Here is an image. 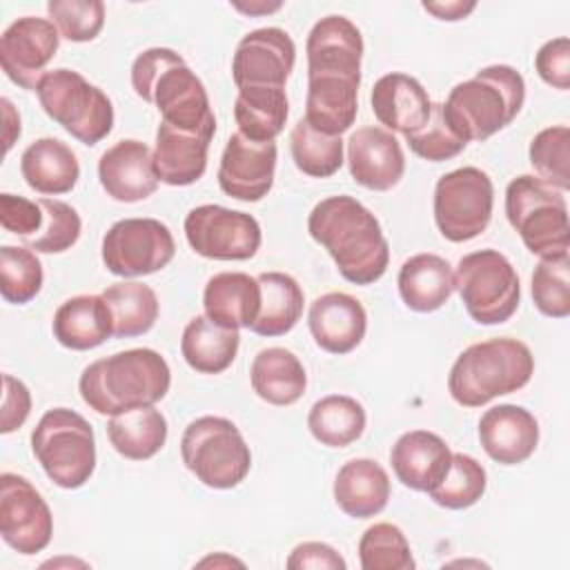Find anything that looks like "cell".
Masks as SVG:
<instances>
[{
    "instance_id": "obj_1",
    "label": "cell",
    "mask_w": 570,
    "mask_h": 570,
    "mask_svg": "<svg viewBox=\"0 0 570 570\" xmlns=\"http://www.w3.org/2000/svg\"><path fill=\"white\" fill-rule=\"evenodd\" d=\"M309 236L327 249L338 274L354 285L376 283L390 263L379 218L352 196H330L307 216Z\"/></svg>"
},
{
    "instance_id": "obj_2",
    "label": "cell",
    "mask_w": 570,
    "mask_h": 570,
    "mask_svg": "<svg viewBox=\"0 0 570 570\" xmlns=\"http://www.w3.org/2000/svg\"><path fill=\"white\" fill-rule=\"evenodd\" d=\"M131 87L160 111L163 122L187 134L214 138L216 118L207 89L174 49L151 47L138 53L131 65Z\"/></svg>"
},
{
    "instance_id": "obj_3",
    "label": "cell",
    "mask_w": 570,
    "mask_h": 570,
    "mask_svg": "<svg viewBox=\"0 0 570 570\" xmlns=\"http://www.w3.org/2000/svg\"><path fill=\"white\" fill-rule=\"evenodd\" d=\"M171 385L167 361L149 347H134L89 363L78 381L82 401L98 414L156 405Z\"/></svg>"
},
{
    "instance_id": "obj_4",
    "label": "cell",
    "mask_w": 570,
    "mask_h": 570,
    "mask_svg": "<svg viewBox=\"0 0 570 570\" xmlns=\"http://www.w3.org/2000/svg\"><path fill=\"white\" fill-rule=\"evenodd\" d=\"M525 102V80L510 65H490L454 85L443 105L452 131L465 140H485L508 127Z\"/></svg>"
},
{
    "instance_id": "obj_5",
    "label": "cell",
    "mask_w": 570,
    "mask_h": 570,
    "mask_svg": "<svg viewBox=\"0 0 570 570\" xmlns=\"http://www.w3.org/2000/svg\"><path fill=\"white\" fill-rule=\"evenodd\" d=\"M532 374L534 356L523 341L488 338L456 356L448 376V392L463 407H481L497 396L521 390Z\"/></svg>"
},
{
    "instance_id": "obj_6",
    "label": "cell",
    "mask_w": 570,
    "mask_h": 570,
    "mask_svg": "<svg viewBox=\"0 0 570 570\" xmlns=\"http://www.w3.org/2000/svg\"><path fill=\"white\" fill-rule=\"evenodd\" d=\"M31 452L45 474L65 490L82 488L96 470V436L91 423L69 410H47L31 432Z\"/></svg>"
},
{
    "instance_id": "obj_7",
    "label": "cell",
    "mask_w": 570,
    "mask_h": 570,
    "mask_svg": "<svg viewBox=\"0 0 570 570\" xmlns=\"http://www.w3.org/2000/svg\"><path fill=\"white\" fill-rule=\"evenodd\" d=\"M505 216L523 245L539 258L568 254V205L563 191L539 176L521 174L505 187Z\"/></svg>"
},
{
    "instance_id": "obj_8",
    "label": "cell",
    "mask_w": 570,
    "mask_h": 570,
    "mask_svg": "<svg viewBox=\"0 0 570 570\" xmlns=\"http://www.w3.org/2000/svg\"><path fill=\"white\" fill-rule=\"evenodd\" d=\"M185 468L207 488H236L252 468V452L236 423L225 416L194 419L180 439Z\"/></svg>"
},
{
    "instance_id": "obj_9",
    "label": "cell",
    "mask_w": 570,
    "mask_h": 570,
    "mask_svg": "<svg viewBox=\"0 0 570 570\" xmlns=\"http://www.w3.org/2000/svg\"><path fill=\"white\" fill-rule=\"evenodd\" d=\"M36 94L45 114L82 145L91 147L100 142L114 127L109 96L100 87L87 82L78 71L65 67L47 71L40 78Z\"/></svg>"
},
{
    "instance_id": "obj_10",
    "label": "cell",
    "mask_w": 570,
    "mask_h": 570,
    "mask_svg": "<svg viewBox=\"0 0 570 570\" xmlns=\"http://www.w3.org/2000/svg\"><path fill=\"white\" fill-rule=\"evenodd\" d=\"M454 289L470 318L479 325L505 323L521 298L517 269L499 249H479L461 256L454 272Z\"/></svg>"
},
{
    "instance_id": "obj_11",
    "label": "cell",
    "mask_w": 570,
    "mask_h": 570,
    "mask_svg": "<svg viewBox=\"0 0 570 570\" xmlns=\"http://www.w3.org/2000/svg\"><path fill=\"white\" fill-rule=\"evenodd\" d=\"M494 207L492 178L479 167L443 174L434 187V223L450 243H465L483 234Z\"/></svg>"
},
{
    "instance_id": "obj_12",
    "label": "cell",
    "mask_w": 570,
    "mask_h": 570,
    "mask_svg": "<svg viewBox=\"0 0 570 570\" xmlns=\"http://www.w3.org/2000/svg\"><path fill=\"white\" fill-rule=\"evenodd\" d=\"M174 254V236L156 218H122L102 236V263L111 274L122 278L154 274L167 267Z\"/></svg>"
},
{
    "instance_id": "obj_13",
    "label": "cell",
    "mask_w": 570,
    "mask_h": 570,
    "mask_svg": "<svg viewBox=\"0 0 570 570\" xmlns=\"http://www.w3.org/2000/svg\"><path fill=\"white\" fill-rule=\"evenodd\" d=\"M189 247L212 261H247L263 240L261 225L252 214L220 205H198L185 216Z\"/></svg>"
},
{
    "instance_id": "obj_14",
    "label": "cell",
    "mask_w": 570,
    "mask_h": 570,
    "mask_svg": "<svg viewBox=\"0 0 570 570\" xmlns=\"http://www.w3.org/2000/svg\"><path fill=\"white\" fill-rule=\"evenodd\" d=\"M0 534L11 550L27 557L42 552L53 534L47 501L29 479L13 472L0 474Z\"/></svg>"
},
{
    "instance_id": "obj_15",
    "label": "cell",
    "mask_w": 570,
    "mask_h": 570,
    "mask_svg": "<svg viewBox=\"0 0 570 570\" xmlns=\"http://www.w3.org/2000/svg\"><path fill=\"white\" fill-rule=\"evenodd\" d=\"M58 45L60 33L51 20L36 16L13 20L0 36V65L4 76L18 87L36 91Z\"/></svg>"
},
{
    "instance_id": "obj_16",
    "label": "cell",
    "mask_w": 570,
    "mask_h": 570,
    "mask_svg": "<svg viewBox=\"0 0 570 570\" xmlns=\"http://www.w3.org/2000/svg\"><path fill=\"white\" fill-rule=\"evenodd\" d=\"M296 62V45L281 27L254 29L240 38L232 58L236 87H285Z\"/></svg>"
},
{
    "instance_id": "obj_17",
    "label": "cell",
    "mask_w": 570,
    "mask_h": 570,
    "mask_svg": "<svg viewBox=\"0 0 570 570\" xmlns=\"http://www.w3.org/2000/svg\"><path fill=\"white\" fill-rule=\"evenodd\" d=\"M276 156L278 149L274 140L256 142L240 131L232 134L218 165L220 189L236 200H261L274 185Z\"/></svg>"
},
{
    "instance_id": "obj_18",
    "label": "cell",
    "mask_w": 570,
    "mask_h": 570,
    "mask_svg": "<svg viewBox=\"0 0 570 570\" xmlns=\"http://www.w3.org/2000/svg\"><path fill=\"white\" fill-rule=\"evenodd\" d=\"M350 176L365 189L387 191L399 185L405 171L403 147L383 127H358L347 138Z\"/></svg>"
},
{
    "instance_id": "obj_19",
    "label": "cell",
    "mask_w": 570,
    "mask_h": 570,
    "mask_svg": "<svg viewBox=\"0 0 570 570\" xmlns=\"http://www.w3.org/2000/svg\"><path fill=\"white\" fill-rule=\"evenodd\" d=\"M98 178L107 196L118 203H138L158 189L154 151L134 138L118 140L98 160Z\"/></svg>"
},
{
    "instance_id": "obj_20",
    "label": "cell",
    "mask_w": 570,
    "mask_h": 570,
    "mask_svg": "<svg viewBox=\"0 0 570 570\" xmlns=\"http://www.w3.org/2000/svg\"><path fill=\"white\" fill-rule=\"evenodd\" d=\"M307 76L336 73L361 78L363 36L358 27L345 16L321 18L307 36Z\"/></svg>"
},
{
    "instance_id": "obj_21",
    "label": "cell",
    "mask_w": 570,
    "mask_h": 570,
    "mask_svg": "<svg viewBox=\"0 0 570 570\" xmlns=\"http://www.w3.org/2000/svg\"><path fill=\"white\" fill-rule=\"evenodd\" d=\"M479 443L501 465L528 461L539 445V423L521 405L503 403L485 410L479 419Z\"/></svg>"
},
{
    "instance_id": "obj_22",
    "label": "cell",
    "mask_w": 570,
    "mask_h": 570,
    "mask_svg": "<svg viewBox=\"0 0 570 570\" xmlns=\"http://www.w3.org/2000/svg\"><path fill=\"white\" fill-rule=\"evenodd\" d=\"M307 327L314 343L330 354H347L361 345L367 330V312L345 292H327L309 305Z\"/></svg>"
},
{
    "instance_id": "obj_23",
    "label": "cell",
    "mask_w": 570,
    "mask_h": 570,
    "mask_svg": "<svg viewBox=\"0 0 570 570\" xmlns=\"http://www.w3.org/2000/svg\"><path fill=\"white\" fill-rule=\"evenodd\" d=\"M450 445L428 430H410L401 434L390 452L396 479L414 492H430L439 485L450 470Z\"/></svg>"
},
{
    "instance_id": "obj_24",
    "label": "cell",
    "mask_w": 570,
    "mask_h": 570,
    "mask_svg": "<svg viewBox=\"0 0 570 570\" xmlns=\"http://www.w3.org/2000/svg\"><path fill=\"white\" fill-rule=\"evenodd\" d=\"M358 85L361 78L350 76H307V125L327 136H341L343 131H347L354 125L358 111Z\"/></svg>"
},
{
    "instance_id": "obj_25",
    "label": "cell",
    "mask_w": 570,
    "mask_h": 570,
    "mask_svg": "<svg viewBox=\"0 0 570 570\" xmlns=\"http://www.w3.org/2000/svg\"><path fill=\"white\" fill-rule=\"evenodd\" d=\"M372 111L376 120L387 131H399L403 136L416 131L432 111V100L423 85L407 73H385L381 76L370 94Z\"/></svg>"
},
{
    "instance_id": "obj_26",
    "label": "cell",
    "mask_w": 570,
    "mask_h": 570,
    "mask_svg": "<svg viewBox=\"0 0 570 570\" xmlns=\"http://www.w3.org/2000/svg\"><path fill=\"white\" fill-rule=\"evenodd\" d=\"M205 316L220 327H252L261 307V285L245 272L214 274L203 292Z\"/></svg>"
},
{
    "instance_id": "obj_27",
    "label": "cell",
    "mask_w": 570,
    "mask_h": 570,
    "mask_svg": "<svg viewBox=\"0 0 570 570\" xmlns=\"http://www.w3.org/2000/svg\"><path fill=\"white\" fill-rule=\"evenodd\" d=\"M334 501L352 519H370L385 510L390 476L374 459H352L341 465L334 479Z\"/></svg>"
},
{
    "instance_id": "obj_28",
    "label": "cell",
    "mask_w": 570,
    "mask_h": 570,
    "mask_svg": "<svg viewBox=\"0 0 570 570\" xmlns=\"http://www.w3.org/2000/svg\"><path fill=\"white\" fill-rule=\"evenodd\" d=\"M212 138L187 134L160 122L156 129L154 171L160 183L171 187H187L203 178L207 169V149Z\"/></svg>"
},
{
    "instance_id": "obj_29",
    "label": "cell",
    "mask_w": 570,
    "mask_h": 570,
    "mask_svg": "<svg viewBox=\"0 0 570 570\" xmlns=\"http://www.w3.org/2000/svg\"><path fill=\"white\" fill-rule=\"evenodd\" d=\"M53 338L76 352L94 350L114 336L111 312L102 296L80 294L67 298L53 314Z\"/></svg>"
},
{
    "instance_id": "obj_30",
    "label": "cell",
    "mask_w": 570,
    "mask_h": 570,
    "mask_svg": "<svg viewBox=\"0 0 570 570\" xmlns=\"http://www.w3.org/2000/svg\"><path fill=\"white\" fill-rule=\"evenodd\" d=\"M20 174L24 183L38 194L58 196L76 187L80 165L69 145L45 136L33 140L20 156Z\"/></svg>"
},
{
    "instance_id": "obj_31",
    "label": "cell",
    "mask_w": 570,
    "mask_h": 570,
    "mask_svg": "<svg viewBox=\"0 0 570 570\" xmlns=\"http://www.w3.org/2000/svg\"><path fill=\"white\" fill-rule=\"evenodd\" d=\"M401 301L414 312H434L443 307L454 292L452 265L439 254H414L399 269Z\"/></svg>"
},
{
    "instance_id": "obj_32",
    "label": "cell",
    "mask_w": 570,
    "mask_h": 570,
    "mask_svg": "<svg viewBox=\"0 0 570 570\" xmlns=\"http://www.w3.org/2000/svg\"><path fill=\"white\" fill-rule=\"evenodd\" d=\"M249 383L258 399L272 405H292L305 394L307 374L294 352L265 347L252 361Z\"/></svg>"
},
{
    "instance_id": "obj_33",
    "label": "cell",
    "mask_w": 570,
    "mask_h": 570,
    "mask_svg": "<svg viewBox=\"0 0 570 570\" xmlns=\"http://www.w3.org/2000/svg\"><path fill=\"white\" fill-rule=\"evenodd\" d=\"M238 345V330L220 327L207 316H194L183 330L180 354L191 370L200 374H220L234 363Z\"/></svg>"
},
{
    "instance_id": "obj_34",
    "label": "cell",
    "mask_w": 570,
    "mask_h": 570,
    "mask_svg": "<svg viewBox=\"0 0 570 570\" xmlns=\"http://www.w3.org/2000/svg\"><path fill=\"white\" fill-rule=\"evenodd\" d=\"M256 281L261 285V307L249 330L258 336L287 334L303 314L305 296L301 285L285 272H263Z\"/></svg>"
},
{
    "instance_id": "obj_35",
    "label": "cell",
    "mask_w": 570,
    "mask_h": 570,
    "mask_svg": "<svg viewBox=\"0 0 570 570\" xmlns=\"http://www.w3.org/2000/svg\"><path fill=\"white\" fill-rule=\"evenodd\" d=\"M289 102L285 87H240L234 102L238 131L256 142L274 140L287 122Z\"/></svg>"
},
{
    "instance_id": "obj_36",
    "label": "cell",
    "mask_w": 570,
    "mask_h": 570,
    "mask_svg": "<svg viewBox=\"0 0 570 570\" xmlns=\"http://www.w3.org/2000/svg\"><path fill=\"white\" fill-rule=\"evenodd\" d=\"M107 436L120 456L147 461L163 450L167 441V421L154 405L127 410L109 419Z\"/></svg>"
},
{
    "instance_id": "obj_37",
    "label": "cell",
    "mask_w": 570,
    "mask_h": 570,
    "mask_svg": "<svg viewBox=\"0 0 570 570\" xmlns=\"http://www.w3.org/2000/svg\"><path fill=\"white\" fill-rule=\"evenodd\" d=\"M365 407L345 394H330L318 399L307 414L312 436L327 448H347L365 432Z\"/></svg>"
},
{
    "instance_id": "obj_38",
    "label": "cell",
    "mask_w": 570,
    "mask_h": 570,
    "mask_svg": "<svg viewBox=\"0 0 570 570\" xmlns=\"http://www.w3.org/2000/svg\"><path fill=\"white\" fill-rule=\"evenodd\" d=\"M111 312L116 338H134L147 334L158 318L156 292L138 281L114 283L100 294Z\"/></svg>"
},
{
    "instance_id": "obj_39",
    "label": "cell",
    "mask_w": 570,
    "mask_h": 570,
    "mask_svg": "<svg viewBox=\"0 0 570 570\" xmlns=\"http://www.w3.org/2000/svg\"><path fill=\"white\" fill-rule=\"evenodd\" d=\"M289 151L294 165L312 178H330L343 165V138L312 129L305 118L289 131Z\"/></svg>"
},
{
    "instance_id": "obj_40",
    "label": "cell",
    "mask_w": 570,
    "mask_h": 570,
    "mask_svg": "<svg viewBox=\"0 0 570 570\" xmlns=\"http://www.w3.org/2000/svg\"><path fill=\"white\" fill-rule=\"evenodd\" d=\"M485 468L470 454L452 452L450 470L428 494L436 505L445 510H465L485 494Z\"/></svg>"
},
{
    "instance_id": "obj_41",
    "label": "cell",
    "mask_w": 570,
    "mask_h": 570,
    "mask_svg": "<svg viewBox=\"0 0 570 570\" xmlns=\"http://www.w3.org/2000/svg\"><path fill=\"white\" fill-rule=\"evenodd\" d=\"M358 559L363 570H414L410 543L403 530L394 523L370 525L358 541Z\"/></svg>"
},
{
    "instance_id": "obj_42",
    "label": "cell",
    "mask_w": 570,
    "mask_h": 570,
    "mask_svg": "<svg viewBox=\"0 0 570 570\" xmlns=\"http://www.w3.org/2000/svg\"><path fill=\"white\" fill-rule=\"evenodd\" d=\"M530 165L537 176L559 191L570 189V129L568 125H552L541 129L530 140Z\"/></svg>"
},
{
    "instance_id": "obj_43",
    "label": "cell",
    "mask_w": 570,
    "mask_h": 570,
    "mask_svg": "<svg viewBox=\"0 0 570 570\" xmlns=\"http://www.w3.org/2000/svg\"><path fill=\"white\" fill-rule=\"evenodd\" d=\"M42 263L29 247H0V294L7 303L24 305L42 289Z\"/></svg>"
},
{
    "instance_id": "obj_44",
    "label": "cell",
    "mask_w": 570,
    "mask_h": 570,
    "mask_svg": "<svg viewBox=\"0 0 570 570\" xmlns=\"http://www.w3.org/2000/svg\"><path fill=\"white\" fill-rule=\"evenodd\" d=\"M534 307L550 318L570 314V256L541 258L532 272Z\"/></svg>"
},
{
    "instance_id": "obj_45",
    "label": "cell",
    "mask_w": 570,
    "mask_h": 570,
    "mask_svg": "<svg viewBox=\"0 0 570 570\" xmlns=\"http://www.w3.org/2000/svg\"><path fill=\"white\" fill-rule=\"evenodd\" d=\"M38 203L45 212V220L40 232L29 238V247L42 254H60L73 247L82 232V220L78 212L56 198H40Z\"/></svg>"
},
{
    "instance_id": "obj_46",
    "label": "cell",
    "mask_w": 570,
    "mask_h": 570,
    "mask_svg": "<svg viewBox=\"0 0 570 570\" xmlns=\"http://www.w3.org/2000/svg\"><path fill=\"white\" fill-rule=\"evenodd\" d=\"M47 13L60 38L71 42L94 40L105 24V4L100 0H49Z\"/></svg>"
},
{
    "instance_id": "obj_47",
    "label": "cell",
    "mask_w": 570,
    "mask_h": 570,
    "mask_svg": "<svg viewBox=\"0 0 570 570\" xmlns=\"http://www.w3.org/2000/svg\"><path fill=\"white\" fill-rule=\"evenodd\" d=\"M405 142L419 158L430 160V163L450 160V158L459 156L468 145L448 125L441 102H432L430 118L416 131L407 134Z\"/></svg>"
},
{
    "instance_id": "obj_48",
    "label": "cell",
    "mask_w": 570,
    "mask_h": 570,
    "mask_svg": "<svg viewBox=\"0 0 570 570\" xmlns=\"http://www.w3.org/2000/svg\"><path fill=\"white\" fill-rule=\"evenodd\" d=\"M534 69L539 78L559 89L568 91L570 87V40L566 36L543 42L534 56Z\"/></svg>"
},
{
    "instance_id": "obj_49",
    "label": "cell",
    "mask_w": 570,
    "mask_h": 570,
    "mask_svg": "<svg viewBox=\"0 0 570 570\" xmlns=\"http://www.w3.org/2000/svg\"><path fill=\"white\" fill-rule=\"evenodd\" d=\"M45 220V212L38 200H29L13 194H0V225L2 229L31 238V234L40 232Z\"/></svg>"
},
{
    "instance_id": "obj_50",
    "label": "cell",
    "mask_w": 570,
    "mask_h": 570,
    "mask_svg": "<svg viewBox=\"0 0 570 570\" xmlns=\"http://www.w3.org/2000/svg\"><path fill=\"white\" fill-rule=\"evenodd\" d=\"M2 385H4V392H2L0 432L11 434L27 421L31 412V394H29V387L11 374L2 376Z\"/></svg>"
},
{
    "instance_id": "obj_51",
    "label": "cell",
    "mask_w": 570,
    "mask_h": 570,
    "mask_svg": "<svg viewBox=\"0 0 570 570\" xmlns=\"http://www.w3.org/2000/svg\"><path fill=\"white\" fill-rule=\"evenodd\" d=\"M287 568L289 570H345L347 563L345 559L327 543L323 541H303L298 543L289 557H287Z\"/></svg>"
},
{
    "instance_id": "obj_52",
    "label": "cell",
    "mask_w": 570,
    "mask_h": 570,
    "mask_svg": "<svg viewBox=\"0 0 570 570\" xmlns=\"http://www.w3.org/2000/svg\"><path fill=\"white\" fill-rule=\"evenodd\" d=\"M423 9L430 11L432 16H436L439 20H463L468 13H472L476 9V2H423Z\"/></svg>"
},
{
    "instance_id": "obj_53",
    "label": "cell",
    "mask_w": 570,
    "mask_h": 570,
    "mask_svg": "<svg viewBox=\"0 0 570 570\" xmlns=\"http://www.w3.org/2000/svg\"><path fill=\"white\" fill-rule=\"evenodd\" d=\"M0 105H2V114H4V151H9L13 140L20 136V116L16 114L9 98H2Z\"/></svg>"
},
{
    "instance_id": "obj_54",
    "label": "cell",
    "mask_w": 570,
    "mask_h": 570,
    "mask_svg": "<svg viewBox=\"0 0 570 570\" xmlns=\"http://www.w3.org/2000/svg\"><path fill=\"white\" fill-rule=\"evenodd\" d=\"M236 9H240V11H245V13H256V11H263V13H269V11H276V9H281V2H276V4H234Z\"/></svg>"
}]
</instances>
